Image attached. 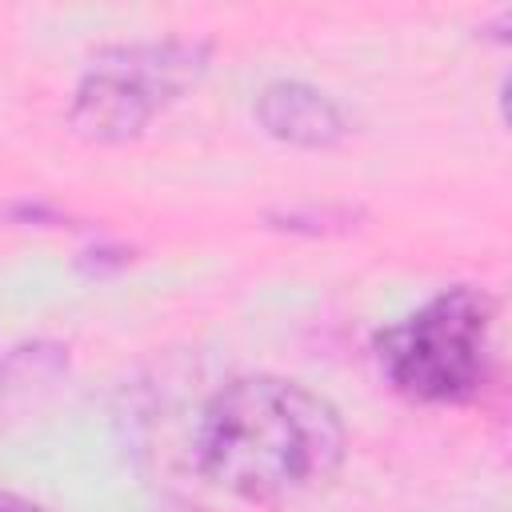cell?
I'll use <instances>...</instances> for the list:
<instances>
[{
    "mask_svg": "<svg viewBox=\"0 0 512 512\" xmlns=\"http://www.w3.org/2000/svg\"><path fill=\"white\" fill-rule=\"evenodd\" d=\"M340 412L300 380L240 376L196 420V464L224 492L284 504L320 492L344 464Z\"/></svg>",
    "mask_w": 512,
    "mask_h": 512,
    "instance_id": "6da1fadb",
    "label": "cell"
},
{
    "mask_svg": "<svg viewBox=\"0 0 512 512\" xmlns=\"http://www.w3.org/2000/svg\"><path fill=\"white\" fill-rule=\"evenodd\" d=\"M388 384L420 404H468L492 368V296L472 284L444 288L372 340Z\"/></svg>",
    "mask_w": 512,
    "mask_h": 512,
    "instance_id": "7a4b0ae2",
    "label": "cell"
},
{
    "mask_svg": "<svg viewBox=\"0 0 512 512\" xmlns=\"http://www.w3.org/2000/svg\"><path fill=\"white\" fill-rule=\"evenodd\" d=\"M204 40H140L96 52L76 84L68 124L96 144L140 136L156 112L180 100L208 68Z\"/></svg>",
    "mask_w": 512,
    "mask_h": 512,
    "instance_id": "3957f363",
    "label": "cell"
},
{
    "mask_svg": "<svg viewBox=\"0 0 512 512\" xmlns=\"http://www.w3.org/2000/svg\"><path fill=\"white\" fill-rule=\"evenodd\" d=\"M256 120L272 140L296 144V148H328L348 136L344 108L300 80H276L256 96Z\"/></svg>",
    "mask_w": 512,
    "mask_h": 512,
    "instance_id": "277c9868",
    "label": "cell"
},
{
    "mask_svg": "<svg viewBox=\"0 0 512 512\" xmlns=\"http://www.w3.org/2000/svg\"><path fill=\"white\" fill-rule=\"evenodd\" d=\"M272 220H280L276 228H292V232H328L332 224L348 228L356 220V212L352 208H320V216L316 212H284V216H272Z\"/></svg>",
    "mask_w": 512,
    "mask_h": 512,
    "instance_id": "5b68a950",
    "label": "cell"
},
{
    "mask_svg": "<svg viewBox=\"0 0 512 512\" xmlns=\"http://www.w3.org/2000/svg\"><path fill=\"white\" fill-rule=\"evenodd\" d=\"M0 512H44V508L32 504V500H24V496H16V492H4L0 488Z\"/></svg>",
    "mask_w": 512,
    "mask_h": 512,
    "instance_id": "8992f818",
    "label": "cell"
}]
</instances>
